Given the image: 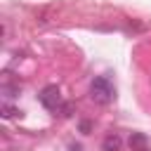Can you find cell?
I'll use <instances>...</instances> for the list:
<instances>
[{
  "instance_id": "obj_5",
  "label": "cell",
  "mask_w": 151,
  "mask_h": 151,
  "mask_svg": "<svg viewBox=\"0 0 151 151\" xmlns=\"http://www.w3.org/2000/svg\"><path fill=\"white\" fill-rule=\"evenodd\" d=\"M0 111H2V118H14V116H19V113H21L19 109H14V106H9L7 101H2V106H0Z\"/></svg>"
},
{
  "instance_id": "obj_7",
  "label": "cell",
  "mask_w": 151,
  "mask_h": 151,
  "mask_svg": "<svg viewBox=\"0 0 151 151\" xmlns=\"http://www.w3.org/2000/svg\"><path fill=\"white\" fill-rule=\"evenodd\" d=\"M68 151H83V146H80V144H71V146H68Z\"/></svg>"
},
{
  "instance_id": "obj_4",
  "label": "cell",
  "mask_w": 151,
  "mask_h": 151,
  "mask_svg": "<svg viewBox=\"0 0 151 151\" xmlns=\"http://www.w3.org/2000/svg\"><path fill=\"white\" fill-rule=\"evenodd\" d=\"M120 137L116 134V132H111V134H106L104 137V142H101V151H120Z\"/></svg>"
},
{
  "instance_id": "obj_6",
  "label": "cell",
  "mask_w": 151,
  "mask_h": 151,
  "mask_svg": "<svg viewBox=\"0 0 151 151\" xmlns=\"http://www.w3.org/2000/svg\"><path fill=\"white\" fill-rule=\"evenodd\" d=\"M90 130H92V123H90V120H83V123H80V132H83V134H90Z\"/></svg>"
},
{
  "instance_id": "obj_3",
  "label": "cell",
  "mask_w": 151,
  "mask_h": 151,
  "mask_svg": "<svg viewBox=\"0 0 151 151\" xmlns=\"http://www.w3.org/2000/svg\"><path fill=\"white\" fill-rule=\"evenodd\" d=\"M130 149H132V151H149V139H146V134L132 132V134H130Z\"/></svg>"
},
{
  "instance_id": "obj_2",
  "label": "cell",
  "mask_w": 151,
  "mask_h": 151,
  "mask_svg": "<svg viewBox=\"0 0 151 151\" xmlns=\"http://www.w3.org/2000/svg\"><path fill=\"white\" fill-rule=\"evenodd\" d=\"M38 99H40V104L47 109V111H52L54 116L61 111V106H64V101H61V94H59V87L57 85H47V87H42L40 90V94H38Z\"/></svg>"
},
{
  "instance_id": "obj_1",
  "label": "cell",
  "mask_w": 151,
  "mask_h": 151,
  "mask_svg": "<svg viewBox=\"0 0 151 151\" xmlns=\"http://www.w3.org/2000/svg\"><path fill=\"white\" fill-rule=\"evenodd\" d=\"M113 94H116V90H113V85H111V80H109L106 76L92 78V83H90V99H92L94 104L106 106V104H111Z\"/></svg>"
}]
</instances>
